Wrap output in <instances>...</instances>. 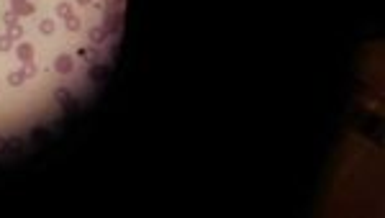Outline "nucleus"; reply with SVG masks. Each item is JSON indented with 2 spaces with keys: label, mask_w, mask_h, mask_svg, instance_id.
<instances>
[{
  "label": "nucleus",
  "mask_w": 385,
  "mask_h": 218,
  "mask_svg": "<svg viewBox=\"0 0 385 218\" xmlns=\"http://www.w3.org/2000/svg\"><path fill=\"white\" fill-rule=\"evenodd\" d=\"M10 10L16 13V16H34V3H28V0H10Z\"/></svg>",
  "instance_id": "obj_4"
},
{
  "label": "nucleus",
  "mask_w": 385,
  "mask_h": 218,
  "mask_svg": "<svg viewBox=\"0 0 385 218\" xmlns=\"http://www.w3.org/2000/svg\"><path fill=\"white\" fill-rule=\"evenodd\" d=\"M87 77H90L93 82H98V85H103V82L111 77V67L108 64H93L90 72H87Z\"/></svg>",
  "instance_id": "obj_2"
},
{
  "label": "nucleus",
  "mask_w": 385,
  "mask_h": 218,
  "mask_svg": "<svg viewBox=\"0 0 385 218\" xmlns=\"http://www.w3.org/2000/svg\"><path fill=\"white\" fill-rule=\"evenodd\" d=\"M54 100H57L59 106H64V103H69V100H72V95H69L67 87H57V90H54Z\"/></svg>",
  "instance_id": "obj_8"
},
{
  "label": "nucleus",
  "mask_w": 385,
  "mask_h": 218,
  "mask_svg": "<svg viewBox=\"0 0 385 218\" xmlns=\"http://www.w3.org/2000/svg\"><path fill=\"white\" fill-rule=\"evenodd\" d=\"M77 56L80 59H87V62H95V49H80Z\"/></svg>",
  "instance_id": "obj_17"
},
{
  "label": "nucleus",
  "mask_w": 385,
  "mask_h": 218,
  "mask_svg": "<svg viewBox=\"0 0 385 218\" xmlns=\"http://www.w3.org/2000/svg\"><path fill=\"white\" fill-rule=\"evenodd\" d=\"M64 110H67V113H75V110H77V100H69V103H64Z\"/></svg>",
  "instance_id": "obj_20"
},
{
  "label": "nucleus",
  "mask_w": 385,
  "mask_h": 218,
  "mask_svg": "<svg viewBox=\"0 0 385 218\" xmlns=\"http://www.w3.org/2000/svg\"><path fill=\"white\" fill-rule=\"evenodd\" d=\"M54 28H57V23H54L52 18H44V21L39 23V31H41L44 36H52V34H54Z\"/></svg>",
  "instance_id": "obj_10"
},
{
  "label": "nucleus",
  "mask_w": 385,
  "mask_h": 218,
  "mask_svg": "<svg viewBox=\"0 0 385 218\" xmlns=\"http://www.w3.org/2000/svg\"><path fill=\"white\" fill-rule=\"evenodd\" d=\"M47 136H49V131H47V128H39V126H36V128L31 131V139H34V141H44Z\"/></svg>",
  "instance_id": "obj_16"
},
{
  "label": "nucleus",
  "mask_w": 385,
  "mask_h": 218,
  "mask_svg": "<svg viewBox=\"0 0 385 218\" xmlns=\"http://www.w3.org/2000/svg\"><path fill=\"white\" fill-rule=\"evenodd\" d=\"M75 3H80V5H87V3H93V0H75Z\"/></svg>",
  "instance_id": "obj_22"
},
{
  "label": "nucleus",
  "mask_w": 385,
  "mask_h": 218,
  "mask_svg": "<svg viewBox=\"0 0 385 218\" xmlns=\"http://www.w3.org/2000/svg\"><path fill=\"white\" fill-rule=\"evenodd\" d=\"M21 75L23 77H36L39 75V67L34 62H21Z\"/></svg>",
  "instance_id": "obj_9"
},
{
  "label": "nucleus",
  "mask_w": 385,
  "mask_h": 218,
  "mask_svg": "<svg viewBox=\"0 0 385 218\" xmlns=\"http://www.w3.org/2000/svg\"><path fill=\"white\" fill-rule=\"evenodd\" d=\"M8 152L10 154H21L23 152V139L21 136H10L8 139Z\"/></svg>",
  "instance_id": "obj_7"
},
{
  "label": "nucleus",
  "mask_w": 385,
  "mask_h": 218,
  "mask_svg": "<svg viewBox=\"0 0 385 218\" xmlns=\"http://www.w3.org/2000/svg\"><path fill=\"white\" fill-rule=\"evenodd\" d=\"M87 36H90V44H93V47H100V44L108 39V31H106L103 26H95V28H90V34H87Z\"/></svg>",
  "instance_id": "obj_6"
},
{
  "label": "nucleus",
  "mask_w": 385,
  "mask_h": 218,
  "mask_svg": "<svg viewBox=\"0 0 385 218\" xmlns=\"http://www.w3.org/2000/svg\"><path fill=\"white\" fill-rule=\"evenodd\" d=\"M5 152H8V139L0 136V154H5Z\"/></svg>",
  "instance_id": "obj_21"
},
{
  "label": "nucleus",
  "mask_w": 385,
  "mask_h": 218,
  "mask_svg": "<svg viewBox=\"0 0 385 218\" xmlns=\"http://www.w3.org/2000/svg\"><path fill=\"white\" fill-rule=\"evenodd\" d=\"M54 13H57L59 18H67V16H72V5H69V3H57Z\"/></svg>",
  "instance_id": "obj_13"
},
{
  "label": "nucleus",
  "mask_w": 385,
  "mask_h": 218,
  "mask_svg": "<svg viewBox=\"0 0 385 218\" xmlns=\"http://www.w3.org/2000/svg\"><path fill=\"white\" fill-rule=\"evenodd\" d=\"M10 49H16V47H13V39L8 36V34H0V52H10Z\"/></svg>",
  "instance_id": "obj_15"
},
{
  "label": "nucleus",
  "mask_w": 385,
  "mask_h": 218,
  "mask_svg": "<svg viewBox=\"0 0 385 218\" xmlns=\"http://www.w3.org/2000/svg\"><path fill=\"white\" fill-rule=\"evenodd\" d=\"M23 80H26V77L21 75V69H16V72H10V75H8V85H10V87H21Z\"/></svg>",
  "instance_id": "obj_14"
},
{
  "label": "nucleus",
  "mask_w": 385,
  "mask_h": 218,
  "mask_svg": "<svg viewBox=\"0 0 385 218\" xmlns=\"http://www.w3.org/2000/svg\"><path fill=\"white\" fill-rule=\"evenodd\" d=\"M121 26H124V10L108 13V16H106V21H103V28H106L108 34H116V31H121Z\"/></svg>",
  "instance_id": "obj_1"
},
{
  "label": "nucleus",
  "mask_w": 385,
  "mask_h": 218,
  "mask_svg": "<svg viewBox=\"0 0 385 218\" xmlns=\"http://www.w3.org/2000/svg\"><path fill=\"white\" fill-rule=\"evenodd\" d=\"M72 69H75V62H72L69 54H59L54 59V72H57V75H69Z\"/></svg>",
  "instance_id": "obj_3"
},
{
  "label": "nucleus",
  "mask_w": 385,
  "mask_h": 218,
  "mask_svg": "<svg viewBox=\"0 0 385 218\" xmlns=\"http://www.w3.org/2000/svg\"><path fill=\"white\" fill-rule=\"evenodd\" d=\"M8 36H10L13 41H21V39H23V26H21V23H10V26H8Z\"/></svg>",
  "instance_id": "obj_11"
},
{
  "label": "nucleus",
  "mask_w": 385,
  "mask_h": 218,
  "mask_svg": "<svg viewBox=\"0 0 385 218\" xmlns=\"http://www.w3.org/2000/svg\"><path fill=\"white\" fill-rule=\"evenodd\" d=\"M64 26L69 28V31H80V28H82V21H80V16H75V13H72V16L64 18Z\"/></svg>",
  "instance_id": "obj_12"
},
{
  "label": "nucleus",
  "mask_w": 385,
  "mask_h": 218,
  "mask_svg": "<svg viewBox=\"0 0 385 218\" xmlns=\"http://www.w3.org/2000/svg\"><path fill=\"white\" fill-rule=\"evenodd\" d=\"M3 23H18V16H16V13H13V10H8V13H3Z\"/></svg>",
  "instance_id": "obj_18"
},
{
  "label": "nucleus",
  "mask_w": 385,
  "mask_h": 218,
  "mask_svg": "<svg viewBox=\"0 0 385 218\" xmlns=\"http://www.w3.org/2000/svg\"><path fill=\"white\" fill-rule=\"evenodd\" d=\"M16 56H18V62H34V47L28 41H21L16 47Z\"/></svg>",
  "instance_id": "obj_5"
},
{
  "label": "nucleus",
  "mask_w": 385,
  "mask_h": 218,
  "mask_svg": "<svg viewBox=\"0 0 385 218\" xmlns=\"http://www.w3.org/2000/svg\"><path fill=\"white\" fill-rule=\"evenodd\" d=\"M103 5H108V8H121L124 0H103Z\"/></svg>",
  "instance_id": "obj_19"
}]
</instances>
